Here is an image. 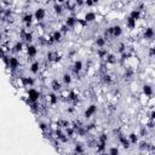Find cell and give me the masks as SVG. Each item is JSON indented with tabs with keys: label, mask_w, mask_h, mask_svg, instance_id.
<instances>
[{
	"label": "cell",
	"mask_w": 155,
	"mask_h": 155,
	"mask_svg": "<svg viewBox=\"0 0 155 155\" xmlns=\"http://www.w3.org/2000/svg\"><path fill=\"white\" fill-rule=\"evenodd\" d=\"M131 56H132V55H131L130 52H126V51H125V52L121 53V61H123V62H125V61H126V59H129Z\"/></svg>",
	"instance_id": "cell-35"
},
{
	"label": "cell",
	"mask_w": 155,
	"mask_h": 155,
	"mask_svg": "<svg viewBox=\"0 0 155 155\" xmlns=\"http://www.w3.org/2000/svg\"><path fill=\"white\" fill-rule=\"evenodd\" d=\"M96 19H97V15H96L95 12H91V11H90V12H86L85 16H84V21H85L87 24L95 22Z\"/></svg>",
	"instance_id": "cell-8"
},
{
	"label": "cell",
	"mask_w": 155,
	"mask_h": 155,
	"mask_svg": "<svg viewBox=\"0 0 155 155\" xmlns=\"http://www.w3.org/2000/svg\"><path fill=\"white\" fill-rule=\"evenodd\" d=\"M118 141L125 149H129L130 148V141H129V138H126V136H124L123 133H118Z\"/></svg>",
	"instance_id": "cell-7"
},
{
	"label": "cell",
	"mask_w": 155,
	"mask_h": 155,
	"mask_svg": "<svg viewBox=\"0 0 155 155\" xmlns=\"http://www.w3.org/2000/svg\"><path fill=\"white\" fill-rule=\"evenodd\" d=\"M150 148V143H148V142H145V141H142V142L139 143V150H148Z\"/></svg>",
	"instance_id": "cell-32"
},
{
	"label": "cell",
	"mask_w": 155,
	"mask_h": 155,
	"mask_svg": "<svg viewBox=\"0 0 155 155\" xmlns=\"http://www.w3.org/2000/svg\"><path fill=\"white\" fill-rule=\"evenodd\" d=\"M55 1H56V3H58V4H63V3L65 1V0H55Z\"/></svg>",
	"instance_id": "cell-46"
},
{
	"label": "cell",
	"mask_w": 155,
	"mask_h": 155,
	"mask_svg": "<svg viewBox=\"0 0 155 155\" xmlns=\"http://www.w3.org/2000/svg\"><path fill=\"white\" fill-rule=\"evenodd\" d=\"M48 99H49V102H50L51 105H56L58 103L59 97H58V95H56V92L52 91V92H50L48 95Z\"/></svg>",
	"instance_id": "cell-12"
},
{
	"label": "cell",
	"mask_w": 155,
	"mask_h": 155,
	"mask_svg": "<svg viewBox=\"0 0 155 155\" xmlns=\"http://www.w3.org/2000/svg\"><path fill=\"white\" fill-rule=\"evenodd\" d=\"M57 126L59 127V129H65V127L70 126V124L68 123V121H65V120H58L57 121Z\"/></svg>",
	"instance_id": "cell-33"
},
{
	"label": "cell",
	"mask_w": 155,
	"mask_h": 155,
	"mask_svg": "<svg viewBox=\"0 0 155 155\" xmlns=\"http://www.w3.org/2000/svg\"><path fill=\"white\" fill-rule=\"evenodd\" d=\"M29 70H30V73L32 74H38L39 73V70H40V63L39 62H33L32 64H30V67H29Z\"/></svg>",
	"instance_id": "cell-20"
},
{
	"label": "cell",
	"mask_w": 155,
	"mask_h": 155,
	"mask_svg": "<svg viewBox=\"0 0 155 155\" xmlns=\"http://www.w3.org/2000/svg\"><path fill=\"white\" fill-rule=\"evenodd\" d=\"M3 43V33H0V45Z\"/></svg>",
	"instance_id": "cell-47"
},
{
	"label": "cell",
	"mask_w": 155,
	"mask_h": 155,
	"mask_svg": "<svg viewBox=\"0 0 155 155\" xmlns=\"http://www.w3.org/2000/svg\"><path fill=\"white\" fill-rule=\"evenodd\" d=\"M96 113H97V105L96 104H91L90 107H87V109L85 110L84 116L86 119H90V118H92L93 115H95Z\"/></svg>",
	"instance_id": "cell-2"
},
{
	"label": "cell",
	"mask_w": 155,
	"mask_h": 155,
	"mask_svg": "<svg viewBox=\"0 0 155 155\" xmlns=\"http://www.w3.org/2000/svg\"><path fill=\"white\" fill-rule=\"evenodd\" d=\"M105 62L107 63H109V64H114V63H116V57L112 55V53H108L107 57H105Z\"/></svg>",
	"instance_id": "cell-27"
},
{
	"label": "cell",
	"mask_w": 155,
	"mask_h": 155,
	"mask_svg": "<svg viewBox=\"0 0 155 155\" xmlns=\"http://www.w3.org/2000/svg\"><path fill=\"white\" fill-rule=\"evenodd\" d=\"M22 49H23V44H22V43H19V41H17L15 45H13L12 51L15 52V53H18V52H21V51H22Z\"/></svg>",
	"instance_id": "cell-29"
},
{
	"label": "cell",
	"mask_w": 155,
	"mask_h": 155,
	"mask_svg": "<svg viewBox=\"0 0 155 155\" xmlns=\"http://www.w3.org/2000/svg\"><path fill=\"white\" fill-rule=\"evenodd\" d=\"M143 37L147 40H152L154 38V29H153V27H148V28H145V30L143 33Z\"/></svg>",
	"instance_id": "cell-17"
},
{
	"label": "cell",
	"mask_w": 155,
	"mask_h": 155,
	"mask_svg": "<svg viewBox=\"0 0 155 155\" xmlns=\"http://www.w3.org/2000/svg\"><path fill=\"white\" fill-rule=\"evenodd\" d=\"M74 153H76V154H84L85 153L84 147L81 144H76L75 147H74Z\"/></svg>",
	"instance_id": "cell-34"
},
{
	"label": "cell",
	"mask_w": 155,
	"mask_h": 155,
	"mask_svg": "<svg viewBox=\"0 0 155 155\" xmlns=\"http://www.w3.org/2000/svg\"><path fill=\"white\" fill-rule=\"evenodd\" d=\"M62 80H63L64 85L68 86V85H70V84H72V75H70V74H68V73H65V74H63Z\"/></svg>",
	"instance_id": "cell-26"
},
{
	"label": "cell",
	"mask_w": 155,
	"mask_h": 155,
	"mask_svg": "<svg viewBox=\"0 0 155 155\" xmlns=\"http://www.w3.org/2000/svg\"><path fill=\"white\" fill-rule=\"evenodd\" d=\"M96 3H97V0H85V5L90 6V8H91V6L95 5Z\"/></svg>",
	"instance_id": "cell-39"
},
{
	"label": "cell",
	"mask_w": 155,
	"mask_h": 155,
	"mask_svg": "<svg viewBox=\"0 0 155 155\" xmlns=\"http://www.w3.org/2000/svg\"><path fill=\"white\" fill-rule=\"evenodd\" d=\"M154 55H155V49H154V48H150V49H149V57L153 58Z\"/></svg>",
	"instance_id": "cell-42"
},
{
	"label": "cell",
	"mask_w": 155,
	"mask_h": 155,
	"mask_svg": "<svg viewBox=\"0 0 155 155\" xmlns=\"http://www.w3.org/2000/svg\"><path fill=\"white\" fill-rule=\"evenodd\" d=\"M107 55H108V51H107V49L102 48V49H98V50H97V56H98L99 58L104 59V58L107 57Z\"/></svg>",
	"instance_id": "cell-28"
},
{
	"label": "cell",
	"mask_w": 155,
	"mask_h": 155,
	"mask_svg": "<svg viewBox=\"0 0 155 155\" xmlns=\"http://www.w3.org/2000/svg\"><path fill=\"white\" fill-rule=\"evenodd\" d=\"M39 126H40V129L43 130V132H44V133H45V132H48V131L50 130L49 125H48V124H45V123H40V124H39Z\"/></svg>",
	"instance_id": "cell-36"
},
{
	"label": "cell",
	"mask_w": 155,
	"mask_h": 155,
	"mask_svg": "<svg viewBox=\"0 0 155 155\" xmlns=\"http://www.w3.org/2000/svg\"><path fill=\"white\" fill-rule=\"evenodd\" d=\"M78 23V18L75 16H68L65 18V25L68 27V28H73V27H75Z\"/></svg>",
	"instance_id": "cell-9"
},
{
	"label": "cell",
	"mask_w": 155,
	"mask_h": 155,
	"mask_svg": "<svg viewBox=\"0 0 155 155\" xmlns=\"http://www.w3.org/2000/svg\"><path fill=\"white\" fill-rule=\"evenodd\" d=\"M37 53H38V49H37V46L34 45H29L27 46V55H28L29 58H33V57H35L37 56Z\"/></svg>",
	"instance_id": "cell-11"
},
{
	"label": "cell",
	"mask_w": 155,
	"mask_h": 155,
	"mask_svg": "<svg viewBox=\"0 0 155 155\" xmlns=\"http://www.w3.org/2000/svg\"><path fill=\"white\" fill-rule=\"evenodd\" d=\"M125 51H126V45H125L124 43L119 44V46H118V52H119V53H123V52H125Z\"/></svg>",
	"instance_id": "cell-38"
},
{
	"label": "cell",
	"mask_w": 155,
	"mask_h": 155,
	"mask_svg": "<svg viewBox=\"0 0 155 155\" xmlns=\"http://www.w3.org/2000/svg\"><path fill=\"white\" fill-rule=\"evenodd\" d=\"M40 98V92L35 89H29L27 91V99H28L29 103H33V102H38Z\"/></svg>",
	"instance_id": "cell-1"
},
{
	"label": "cell",
	"mask_w": 155,
	"mask_h": 155,
	"mask_svg": "<svg viewBox=\"0 0 155 155\" xmlns=\"http://www.w3.org/2000/svg\"><path fill=\"white\" fill-rule=\"evenodd\" d=\"M145 134H147V127L143 126L142 129H141V136H145Z\"/></svg>",
	"instance_id": "cell-43"
},
{
	"label": "cell",
	"mask_w": 155,
	"mask_h": 155,
	"mask_svg": "<svg viewBox=\"0 0 155 155\" xmlns=\"http://www.w3.org/2000/svg\"><path fill=\"white\" fill-rule=\"evenodd\" d=\"M33 21H34V15H32V13H25L22 17V22L24 23L25 28H30Z\"/></svg>",
	"instance_id": "cell-3"
},
{
	"label": "cell",
	"mask_w": 155,
	"mask_h": 155,
	"mask_svg": "<svg viewBox=\"0 0 155 155\" xmlns=\"http://www.w3.org/2000/svg\"><path fill=\"white\" fill-rule=\"evenodd\" d=\"M127 138H129V141H130V144H133V145L138 144V134L137 133L132 132V133L129 134V137Z\"/></svg>",
	"instance_id": "cell-23"
},
{
	"label": "cell",
	"mask_w": 155,
	"mask_h": 155,
	"mask_svg": "<svg viewBox=\"0 0 155 155\" xmlns=\"http://www.w3.org/2000/svg\"><path fill=\"white\" fill-rule=\"evenodd\" d=\"M45 16H46V10L44 8H39L34 12V18L37 19L38 22H41L43 19L45 18Z\"/></svg>",
	"instance_id": "cell-5"
},
{
	"label": "cell",
	"mask_w": 155,
	"mask_h": 155,
	"mask_svg": "<svg viewBox=\"0 0 155 155\" xmlns=\"http://www.w3.org/2000/svg\"><path fill=\"white\" fill-rule=\"evenodd\" d=\"M5 56V51H4V49L1 48V45H0V58H3Z\"/></svg>",
	"instance_id": "cell-44"
},
{
	"label": "cell",
	"mask_w": 155,
	"mask_h": 155,
	"mask_svg": "<svg viewBox=\"0 0 155 155\" xmlns=\"http://www.w3.org/2000/svg\"><path fill=\"white\" fill-rule=\"evenodd\" d=\"M51 89H52L53 92H59L61 90H62V85H61V83L57 79H53L51 81Z\"/></svg>",
	"instance_id": "cell-16"
},
{
	"label": "cell",
	"mask_w": 155,
	"mask_h": 155,
	"mask_svg": "<svg viewBox=\"0 0 155 155\" xmlns=\"http://www.w3.org/2000/svg\"><path fill=\"white\" fill-rule=\"evenodd\" d=\"M53 11H55L56 15L61 16L63 13V6L61 5V4H58V3H56L55 5H53Z\"/></svg>",
	"instance_id": "cell-25"
},
{
	"label": "cell",
	"mask_w": 155,
	"mask_h": 155,
	"mask_svg": "<svg viewBox=\"0 0 155 155\" xmlns=\"http://www.w3.org/2000/svg\"><path fill=\"white\" fill-rule=\"evenodd\" d=\"M59 30H61V33H62V34H65V33L69 30V28H68V27H67L65 24H63L62 27H61V29H59Z\"/></svg>",
	"instance_id": "cell-40"
},
{
	"label": "cell",
	"mask_w": 155,
	"mask_h": 155,
	"mask_svg": "<svg viewBox=\"0 0 155 155\" xmlns=\"http://www.w3.org/2000/svg\"><path fill=\"white\" fill-rule=\"evenodd\" d=\"M74 112V108H69L68 109V113H73Z\"/></svg>",
	"instance_id": "cell-48"
},
{
	"label": "cell",
	"mask_w": 155,
	"mask_h": 155,
	"mask_svg": "<svg viewBox=\"0 0 155 155\" xmlns=\"http://www.w3.org/2000/svg\"><path fill=\"white\" fill-rule=\"evenodd\" d=\"M143 93L145 95V97H152L153 96V87H152V85L145 84L143 86Z\"/></svg>",
	"instance_id": "cell-21"
},
{
	"label": "cell",
	"mask_w": 155,
	"mask_h": 155,
	"mask_svg": "<svg viewBox=\"0 0 155 155\" xmlns=\"http://www.w3.org/2000/svg\"><path fill=\"white\" fill-rule=\"evenodd\" d=\"M19 67V61L17 57H10V63H9V68L12 69V70H16Z\"/></svg>",
	"instance_id": "cell-14"
},
{
	"label": "cell",
	"mask_w": 155,
	"mask_h": 155,
	"mask_svg": "<svg viewBox=\"0 0 155 155\" xmlns=\"http://www.w3.org/2000/svg\"><path fill=\"white\" fill-rule=\"evenodd\" d=\"M4 11H5V9H3L1 6H0V17H3V16H4Z\"/></svg>",
	"instance_id": "cell-45"
},
{
	"label": "cell",
	"mask_w": 155,
	"mask_h": 155,
	"mask_svg": "<svg viewBox=\"0 0 155 155\" xmlns=\"http://www.w3.org/2000/svg\"><path fill=\"white\" fill-rule=\"evenodd\" d=\"M141 16H142V12H141L139 10H137V9H134L130 12V17L132 19H134V21H138V19L141 18Z\"/></svg>",
	"instance_id": "cell-22"
},
{
	"label": "cell",
	"mask_w": 155,
	"mask_h": 155,
	"mask_svg": "<svg viewBox=\"0 0 155 155\" xmlns=\"http://www.w3.org/2000/svg\"><path fill=\"white\" fill-rule=\"evenodd\" d=\"M21 83L23 87H33L35 84V80L30 78V76H22L21 78Z\"/></svg>",
	"instance_id": "cell-6"
},
{
	"label": "cell",
	"mask_w": 155,
	"mask_h": 155,
	"mask_svg": "<svg viewBox=\"0 0 155 155\" xmlns=\"http://www.w3.org/2000/svg\"><path fill=\"white\" fill-rule=\"evenodd\" d=\"M125 23H126V27H127L129 29H134V28H136L137 21H134V19H132V18L129 16V17L125 19Z\"/></svg>",
	"instance_id": "cell-19"
},
{
	"label": "cell",
	"mask_w": 155,
	"mask_h": 155,
	"mask_svg": "<svg viewBox=\"0 0 155 155\" xmlns=\"http://www.w3.org/2000/svg\"><path fill=\"white\" fill-rule=\"evenodd\" d=\"M78 99H79V95L75 92V91H69L68 92V95H67V101L68 102H74V103H76L78 102Z\"/></svg>",
	"instance_id": "cell-13"
},
{
	"label": "cell",
	"mask_w": 155,
	"mask_h": 155,
	"mask_svg": "<svg viewBox=\"0 0 155 155\" xmlns=\"http://www.w3.org/2000/svg\"><path fill=\"white\" fill-rule=\"evenodd\" d=\"M95 44H96V46L98 49H102V48H104L105 44H107V39L104 37H98L95 40Z\"/></svg>",
	"instance_id": "cell-18"
},
{
	"label": "cell",
	"mask_w": 155,
	"mask_h": 155,
	"mask_svg": "<svg viewBox=\"0 0 155 155\" xmlns=\"http://www.w3.org/2000/svg\"><path fill=\"white\" fill-rule=\"evenodd\" d=\"M134 76V70L132 69V68H126V70H125V78H127V79H132Z\"/></svg>",
	"instance_id": "cell-31"
},
{
	"label": "cell",
	"mask_w": 155,
	"mask_h": 155,
	"mask_svg": "<svg viewBox=\"0 0 155 155\" xmlns=\"http://www.w3.org/2000/svg\"><path fill=\"white\" fill-rule=\"evenodd\" d=\"M64 4H65V9L68 10V11H70V12H74V11H75V6H76L75 3L73 4L70 0H65Z\"/></svg>",
	"instance_id": "cell-24"
},
{
	"label": "cell",
	"mask_w": 155,
	"mask_h": 155,
	"mask_svg": "<svg viewBox=\"0 0 155 155\" xmlns=\"http://www.w3.org/2000/svg\"><path fill=\"white\" fill-rule=\"evenodd\" d=\"M108 153L112 154V155H116V154H119V153H120V150H119V148H118V147H112L110 149L108 150Z\"/></svg>",
	"instance_id": "cell-37"
},
{
	"label": "cell",
	"mask_w": 155,
	"mask_h": 155,
	"mask_svg": "<svg viewBox=\"0 0 155 155\" xmlns=\"http://www.w3.org/2000/svg\"><path fill=\"white\" fill-rule=\"evenodd\" d=\"M56 138L58 139V141H61V142H63V143H67L68 142V137H67V134H64L62 131H61V129H58L57 131H56Z\"/></svg>",
	"instance_id": "cell-15"
},
{
	"label": "cell",
	"mask_w": 155,
	"mask_h": 155,
	"mask_svg": "<svg viewBox=\"0 0 155 155\" xmlns=\"http://www.w3.org/2000/svg\"><path fill=\"white\" fill-rule=\"evenodd\" d=\"M83 68H84V63L81 62V61H75V62L73 63V67H72L73 72L75 73L76 75H78V74H79L80 72L83 70Z\"/></svg>",
	"instance_id": "cell-10"
},
{
	"label": "cell",
	"mask_w": 155,
	"mask_h": 155,
	"mask_svg": "<svg viewBox=\"0 0 155 155\" xmlns=\"http://www.w3.org/2000/svg\"><path fill=\"white\" fill-rule=\"evenodd\" d=\"M75 5H76V6H83V5H85V0H75Z\"/></svg>",
	"instance_id": "cell-41"
},
{
	"label": "cell",
	"mask_w": 155,
	"mask_h": 155,
	"mask_svg": "<svg viewBox=\"0 0 155 155\" xmlns=\"http://www.w3.org/2000/svg\"><path fill=\"white\" fill-rule=\"evenodd\" d=\"M102 81L107 85H110L113 83V78L109 75V74H104V75L102 76Z\"/></svg>",
	"instance_id": "cell-30"
},
{
	"label": "cell",
	"mask_w": 155,
	"mask_h": 155,
	"mask_svg": "<svg viewBox=\"0 0 155 155\" xmlns=\"http://www.w3.org/2000/svg\"><path fill=\"white\" fill-rule=\"evenodd\" d=\"M19 37H21V39H23L24 41L28 43V44H30L33 41V33L27 32L24 29H22L21 32H19Z\"/></svg>",
	"instance_id": "cell-4"
}]
</instances>
